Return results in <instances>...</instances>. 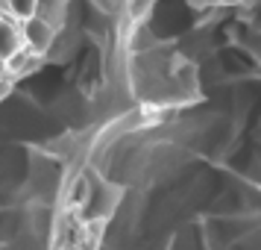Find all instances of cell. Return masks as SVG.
Here are the masks:
<instances>
[{"label":"cell","mask_w":261,"mask_h":250,"mask_svg":"<svg viewBox=\"0 0 261 250\" xmlns=\"http://www.w3.org/2000/svg\"><path fill=\"white\" fill-rule=\"evenodd\" d=\"M24 21L15 15L3 12L0 15V62H12L21 50L27 48L24 41Z\"/></svg>","instance_id":"6da1fadb"},{"label":"cell","mask_w":261,"mask_h":250,"mask_svg":"<svg viewBox=\"0 0 261 250\" xmlns=\"http://www.w3.org/2000/svg\"><path fill=\"white\" fill-rule=\"evenodd\" d=\"M68 9H71V0H36V9L30 18H38L59 33L68 27Z\"/></svg>","instance_id":"7a4b0ae2"},{"label":"cell","mask_w":261,"mask_h":250,"mask_svg":"<svg viewBox=\"0 0 261 250\" xmlns=\"http://www.w3.org/2000/svg\"><path fill=\"white\" fill-rule=\"evenodd\" d=\"M159 0H123V6H126V15H129L132 21H144L147 15L153 12V6Z\"/></svg>","instance_id":"3957f363"}]
</instances>
